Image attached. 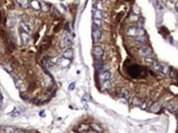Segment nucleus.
I'll use <instances>...</instances> for the list:
<instances>
[{
  "label": "nucleus",
  "mask_w": 178,
  "mask_h": 133,
  "mask_svg": "<svg viewBox=\"0 0 178 133\" xmlns=\"http://www.w3.org/2000/svg\"><path fill=\"white\" fill-rule=\"evenodd\" d=\"M126 35L131 37H138V36H144V30L140 27H137V26H131L130 27H128L126 30Z\"/></svg>",
  "instance_id": "1"
},
{
  "label": "nucleus",
  "mask_w": 178,
  "mask_h": 133,
  "mask_svg": "<svg viewBox=\"0 0 178 133\" xmlns=\"http://www.w3.org/2000/svg\"><path fill=\"white\" fill-rule=\"evenodd\" d=\"M145 62H147V63L149 64L156 72L163 73V64H161L160 62H158L157 61L154 60V59H153V58H150L149 57L145 58Z\"/></svg>",
  "instance_id": "2"
},
{
  "label": "nucleus",
  "mask_w": 178,
  "mask_h": 133,
  "mask_svg": "<svg viewBox=\"0 0 178 133\" xmlns=\"http://www.w3.org/2000/svg\"><path fill=\"white\" fill-rule=\"evenodd\" d=\"M138 54L142 56H144L145 58L149 57V56L153 54V50H152V49L150 47H148V46H143V47H141L139 49V50H138Z\"/></svg>",
  "instance_id": "3"
},
{
  "label": "nucleus",
  "mask_w": 178,
  "mask_h": 133,
  "mask_svg": "<svg viewBox=\"0 0 178 133\" xmlns=\"http://www.w3.org/2000/svg\"><path fill=\"white\" fill-rule=\"evenodd\" d=\"M101 38V31L98 27L94 26L93 30H92V39L94 41H99Z\"/></svg>",
  "instance_id": "4"
},
{
  "label": "nucleus",
  "mask_w": 178,
  "mask_h": 133,
  "mask_svg": "<svg viewBox=\"0 0 178 133\" xmlns=\"http://www.w3.org/2000/svg\"><path fill=\"white\" fill-rule=\"evenodd\" d=\"M93 54L97 59H101V58L104 54V50L101 46H95L93 49Z\"/></svg>",
  "instance_id": "5"
},
{
  "label": "nucleus",
  "mask_w": 178,
  "mask_h": 133,
  "mask_svg": "<svg viewBox=\"0 0 178 133\" xmlns=\"http://www.w3.org/2000/svg\"><path fill=\"white\" fill-rule=\"evenodd\" d=\"M167 108L169 110L170 112L173 113V112H176L177 109H178V104L176 102H175L173 100H171L169 101L167 104Z\"/></svg>",
  "instance_id": "6"
},
{
  "label": "nucleus",
  "mask_w": 178,
  "mask_h": 133,
  "mask_svg": "<svg viewBox=\"0 0 178 133\" xmlns=\"http://www.w3.org/2000/svg\"><path fill=\"white\" fill-rule=\"evenodd\" d=\"M20 37H21V39L23 43V45H26L29 43L30 40V35L28 33H26L24 31H22L21 30V32H20Z\"/></svg>",
  "instance_id": "7"
},
{
  "label": "nucleus",
  "mask_w": 178,
  "mask_h": 133,
  "mask_svg": "<svg viewBox=\"0 0 178 133\" xmlns=\"http://www.w3.org/2000/svg\"><path fill=\"white\" fill-rule=\"evenodd\" d=\"M110 78H111V72L109 71H104L101 73H100V75H99V79H100V81L101 82L109 81Z\"/></svg>",
  "instance_id": "8"
},
{
  "label": "nucleus",
  "mask_w": 178,
  "mask_h": 133,
  "mask_svg": "<svg viewBox=\"0 0 178 133\" xmlns=\"http://www.w3.org/2000/svg\"><path fill=\"white\" fill-rule=\"evenodd\" d=\"M30 5H31V7L33 9L36 10V11L41 9V4L38 0H31V3H30Z\"/></svg>",
  "instance_id": "9"
},
{
  "label": "nucleus",
  "mask_w": 178,
  "mask_h": 133,
  "mask_svg": "<svg viewBox=\"0 0 178 133\" xmlns=\"http://www.w3.org/2000/svg\"><path fill=\"white\" fill-rule=\"evenodd\" d=\"M69 63H70V60H69V59L65 58H64V57L61 58H59V61H58V64H59V66H63V68L68 66Z\"/></svg>",
  "instance_id": "10"
},
{
  "label": "nucleus",
  "mask_w": 178,
  "mask_h": 133,
  "mask_svg": "<svg viewBox=\"0 0 178 133\" xmlns=\"http://www.w3.org/2000/svg\"><path fill=\"white\" fill-rule=\"evenodd\" d=\"M160 110V104H159V103H157V102H154L153 104L151 105V107H150V112L152 113H158Z\"/></svg>",
  "instance_id": "11"
},
{
  "label": "nucleus",
  "mask_w": 178,
  "mask_h": 133,
  "mask_svg": "<svg viewBox=\"0 0 178 133\" xmlns=\"http://www.w3.org/2000/svg\"><path fill=\"white\" fill-rule=\"evenodd\" d=\"M16 1L17 3V4L22 8H27L30 5L28 0H16Z\"/></svg>",
  "instance_id": "12"
},
{
  "label": "nucleus",
  "mask_w": 178,
  "mask_h": 133,
  "mask_svg": "<svg viewBox=\"0 0 178 133\" xmlns=\"http://www.w3.org/2000/svg\"><path fill=\"white\" fill-rule=\"evenodd\" d=\"M73 55H74V51H73L71 49H68L67 50H65L64 52V54H63V57L70 60V59L73 58Z\"/></svg>",
  "instance_id": "13"
},
{
  "label": "nucleus",
  "mask_w": 178,
  "mask_h": 133,
  "mask_svg": "<svg viewBox=\"0 0 178 133\" xmlns=\"http://www.w3.org/2000/svg\"><path fill=\"white\" fill-rule=\"evenodd\" d=\"M19 25H20V28H21L22 31H24L26 33H28V34L31 32V29H30L29 26L26 24V23H25L24 21H21Z\"/></svg>",
  "instance_id": "14"
},
{
  "label": "nucleus",
  "mask_w": 178,
  "mask_h": 133,
  "mask_svg": "<svg viewBox=\"0 0 178 133\" xmlns=\"http://www.w3.org/2000/svg\"><path fill=\"white\" fill-rule=\"evenodd\" d=\"M72 37L69 35H66L64 36V38L63 39V45H64L66 46L70 45L72 44Z\"/></svg>",
  "instance_id": "15"
},
{
  "label": "nucleus",
  "mask_w": 178,
  "mask_h": 133,
  "mask_svg": "<svg viewBox=\"0 0 178 133\" xmlns=\"http://www.w3.org/2000/svg\"><path fill=\"white\" fill-rule=\"evenodd\" d=\"M16 24V19L13 16H8L7 19V25L8 26V27H13Z\"/></svg>",
  "instance_id": "16"
},
{
  "label": "nucleus",
  "mask_w": 178,
  "mask_h": 133,
  "mask_svg": "<svg viewBox=\"0 0 178 133\" xmlns=\"http://www.w3.org/2000/svg\"><path fill=\"white\" fill-rule=\"evenodd\" d=\"M102 12L99 9H96L93 12V19H99L101 20L102 18Z\"/></svg>",
  "instance_id": "17"
},
{
  "label": "nucleus",
  "mask_w": 178,
  "mask_h": 133,
  "mask_svg": "<svg viewBox=\"0 0 178 133\" xmlns=\"http://www.w3.org/2000/svg\"><path fill=\"white\" fill-rule=\"evenodd\" d=\"M135 41L139 45H144V44H145V42H146V39H145L144 35V36H138V37L135 38Z\"/></svg>",
  "instance_id": "18"
},
{
  "label": "nucleus",
  "mask_w": 178,
  "mask_h": 133,
  "mask_svg": "<svg viewBox=\"0 0 178 133\" xmlns=\"http://www.w3.org/2000/svg\"><path fill=\"white\" fill-rule=\"evenodd\" d=\"M122 96L125 99H130V91H129L128 89H124L123 91H122Z\"/></svg>",
  "instance_id": "19"
},
{
  "label": "nucleus",
  "mask_w": 178,
  "mask_h": 133,
  "mask_svg": "<svg viewBox=\"0 0 178 133\" xmlns=\"http://www.w3.org/2000/svg\"><path fill=\"white\" fill-rule=\"evenodd\" d=\"M41 9L44 12H48L49 8H50V6H49L47 3L43 2V3H41Z\"/></svg>",
  "instance_id": "20"
},
{
  "label": "nucleus",
  "mask_w": 178,
  "mask_h": 133,
  "mask_svg": "<svg viewBox=\"0 0 178 133\" xmlns=\"http://www.w3.org/2000/svg\"><path fill=\"white\" fill-rule=\"evenodd\" d=\"M89 125H87V124H81L79 126V127L78 128V131H87L89 129Z\"/></svg>",
  "instance_id": "21"
},
{
  "label": "nucleus",
  "mask_w": 178,
  "mask_h": 133,
  "mask_svg": "<svg viewBox=\"0 0 178 133\" xmlns=\"http://www.w3.org/2000/svg\"><path fill=\"white\" fill-rule=\"evenodd\" d=\"M91 127H92V129H93V130H95L96 131H97V132H101L102 131H103V130H102V128H101L98 124L92 123V124L91 125Z\"/></svg>",
  "instance_id": "22"
},
{
  "label": "nucleus",
  "mask_w": 178,
  "mask_h": 133,
  "mask_svg": "<svg viewBox=\"0 0 178 133\" xmlns=\"http://www.w3.org/2000/svg\"><path fill=\"white\" fill-rule=\"evenodd\" d=\"M132 104H133V105H134V106H140L141 102L137 97H134L133 99H132Z\"/></svg>",
  "instance_id": "23"
},
{
  "label": "nucleus",
  "mask_w": 178,
  "mask_h": 133,
  "mask_svg": "<svg viewBox=\"0 0 178 133\" xmlns=\"http://www.w3.org/2000/svg\"><path fill=\"white\" fill-rule=\"evenodd\" d=\"M93 25L96 27H101V20L99 19H93Z\"/></svg>",
  "instance_id": "24"
},
{
  "label": "nucleus",
  "mask_w": 178,
  "mask_h": 133,
  "mask_svg": "<svg viewBox=\"0 0 178 133\" xmlns=\"http://www.w3.org/2000/svg\"><path fill=\"white\" fill-rule=\"evenodd\" d=\"M3 131L4 133H14V129L12 127H5L3 128Z\"/></svg>",
  "instance_id": "25"
},
{
  "label": "nucleus",
  "mask_w": 178,
  "mask_h": 133,
  "mask_svg": "<svg viewBox=\"0 0 178 133\" xmlns=\"http://www.w3.org/2000/svg\"><path fill=\"white\" fill-rule=\"evenodd\" d=\"M3 68H4L5 70L8 72H11L12 71V68L10 65H8V64H3Z\"/></svg>",
  "instance_id": "26"
},
{
  "label": "nucleus",
  "mask_w": 178,
  "mask_h": 133,
  "mask_svg": "<svg viewBox=\"0 0 178 133\" xmlns=\"http://www.w3.org/2000/svg\"><path fill=\"white\" fill-rule=\"evenodd\" d=\"M102 86H103V89L104 90H107L110 88V86H111V83L109 81H104L103 82V85H102Z\"/></svg>",
  "instance_id": "27"
},
{
  "label": "nucleus",
  "mask_w": 178,
  "mask_h": 133,
  "mask_svg": "<svg viewBox=\"0 0 178 133\" xmlns=\"http://www.w3.org/2000/svg\"><path fill=\"white\" fill-rule=\"evenodd\" d=\"M139 107H140V108H142V109H144V110H145V109L147 108V103H143V104H141Z\"/></svg>",
  "instance_id": "28"
},
{
  "label": "nucleus",
  "mask_w": 178,
  "mask_h": 133,
  "mask_svg": "<svg viewBox=\"0 0 178 133\" xmlns=\"http://www.w3.org/2000/svg\"><path fill=\"white\" fill-rule=\"evenodd\" d=\"M74 86H75V83H71V84L69 85L68 90H69V91H72V90L74 89Z\"/></svg>",
  "instance_id": "29"
},
{
  "label": "nucleus",
  "mask_w": 178,
  "mask_h": 133,
  "mask_svg": "<svg viewBox=\"0 0 178 133\" xmlns=\"http://www.w3.org/2000/svg\"><path fill=\"white\" fill-rule=\"evenodd\" d=\"M175 8H176V10L178 12V2L176 3V4H175Z\"/></svg>",
  "instance_id": "30"
},
{
  "label": "nucleus",
  "mask_w": 178,
  "mask_h": 133,
  "mask_svg": "<svg viewBox=\"0 0 178 133\" xmlns=\"http://www.w3.org/2000/svg\"><path fill=\"white\" fill-rule=\"evenodd\" d=\"M16 133H26V131H16Z\"/></svg>",
  "instance_id": "31"
},
{
  "label": "nucleus",
  "mask_w": 178,
  "mask_h": 133,
  "mask_svg": "<svg viewBox=\"0 0 178 133\" xmlns=\"http://www.w3.org/2000/svg\"><path fill=\"white\" fill-rule=\"evenodd\" d=\"M2 99H3V96L1 95V93H0V101H2Z\"/></svg>",
  "instance_id": "32"
},
{
  "label": "nucleus",
  "mask_w": 178,
  "mask_h": 133,
  "mask_svg": "<svg viewBox=\"0 0 178 133\" xmlns=\"http://www.w3.org/2000/svg\"><path fill=\"white\" fill-rule=\"evenodd\" d=\"M2 105H3V102H2V101H0V108H2Z\"/></svg>",
  "instance_id": "33"
},
{
  "label": "nucleus",
  "mask_w": 178,
  "mask_h": 133,
  "mask_svg": "<svg viewBox=\"0 0 178 133\" xmlns=\"http://www.w3.org/2000/svg\"><path fill=\"white\" fill-rule=\"evenodd\" d=\"M176 118H177V120H178V113L176 114Z\"/></svg>",
  "instance_id": "34"
},
{
  "label": "nucleus",
  "mask_w": 178,
  "mask_h": 133,
  "mask_svg": "<svg viewBox=\"0 0 178 133\" xmlns=\"http://www.w3.org/2000/svg\"><path fill=\"white\" fill-rule=\"evenodd\" d=\"M26 133H30V132H28V131H26Z\"/></svg>",
  "instance_id": "35"
},
{
  "label": "nucleus",
  "mask_w": 178,
  "mask_h": 133,
  "mask_svg": "<svg viewBox=\"0 0 178 133\" xmlns=\"http://www.w3.org/2000/svg\"><path fill=\"white\" fill-rule=\"evenodd\" d=\"M59 1H64V0H59Z\"/></svg>",
  "instance_id": "36"
}]
</instances>
